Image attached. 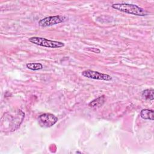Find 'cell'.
I'll return each mask as SVG.
<instances>
[{
  "label": "cell",
  "instance_id": "cell-1",
  "mask_svg": "<svg viewBox=\"0 0 154 154\" xmlns=\"http://www.w3.org/2000/svg\"><path fill=\"white\" fill-rule=\"evenodd\" d=\"M111 7L118 11L135 16H144L147 15V12L145 10L135 4L125 2L116 3L112 4Z\"/></svg>",
  "mask_w": 154,
  "mask_h": 154
},
{
  "label": "cell",
  "instance_id": "cell-2",
  "mask_svg": "<svg viewBox=\"0 0 154 154\" xmlns=\"http://www.w3.org/2000/svg\"><path fill=\"white\" fill-rule=\"evenodd\" d=\"M28 40L33 44L49 48H60L64 46V43L61 42L51 40L43 37H32Z\"/></svg>",
  "mask_w": 154,
  "mask_h": 154
},
{
  "label": "cell",
  "instance_id": "cell-3",
  "mask_svg": "<svg viewBox=\"0 0 154 154\" xmlns=\"http://www.w3.org/2000/svg\"><path fill=\"white\" fill-rule=\"evenodd\" d=\"M58 121V118L53 114L46 112L41 114L38 118L39 125L42 128H50Z\"/></svg>",
  "mask_w": 154,
  "mask_h": 154
},
{
  "label": "cell",
  "instance_id": "cell-4",
  "mask_svg": "<svg viewBox=\"0 0 154 154\" xmlns=\"http://www.w3.org/2000/svg\"><path fill=\"white\" fill-rule=\"evenodd\" d=\"M66 17L64 16L57 15L45 17L38 21V25L42 27L51 26L64 22Z\"/></svg>",
  "mask_w": 154,
  "mask_h": 154
},
{
  "label": "cell",
  "instance_id": "cell-5",
  "mask_svg": "<svg viewBox=\"0 0 154 154\" xmlns=\"http://www.w3.org/2000/svg\"><path fill=\"white\" fill-rule=\"evenodd\" d=\"M82 75L87 78L96 80H102L106 81H109L112 80V77L108 74L100 73L99 72L89 69L83 71L82 72Z\"/></svg>",
  "mask_w": 154,
  "mask_h": 154
},
{
  "label": "cell",
  "instance_id": "cell-6",
  "mask_svg": "<svg viewBox=\"0 0 154 154\" xmlns=\"http://www.w3.org/2000/svg\"><path fill=\"white\" fill-rule=\"evenodd\" d=\"M105 101V97L103 95L102 96H99V97L93 100L88 103V106L93 108H97L100 107L103 105Z\"/></svg>",
  "mask_w": 154,
  "mask_h": 154
},
{
  "label": "cell",
  "instance_id": "cell-7",
  "mask_svg": "<svg viewBox=\"0 0 154 154\" xmlns=\"http://www.w3.org/2000/svg\"><path fill=\"white\" fill-rule=\"evenodd\" d=\"M140 116L142 119H143L144 120H153V119H154L153 111L152 109H143L141 111Z\"/></svg>",
  "mask_w": 154,
  "mask_h": 154
},
{
  "label": "cell",
  "instance_id": "cell-8",
  "mask_svg": "<svg viewBox=\"0 0 154 154\" xmlns=\"http://www.w3.org/2000/svg\"><path fill=\"white\" fill-rule=\"evenodd\" d=\"M153 92L154 90L153 88H150V89H146L142 92V96L143 98L147 99V100H153L154 97H153Z\"/></svg>",
  "mask_w": 154,
  "mask_h": 154
},
{
  "label": "cell",
  "instance_id": "cell-9",
  "mask_svg": "<svg viewBox=\"0 0 154 154\" xmlns=\"http://www.w3.org/2000/svg\"><path fill=\"white\" fill-rule=\"evenodd\" d=\"M26 67L31 70L36 71L43 69V65L39 63H29L26 64Z\"/></svg>",
  "mask_w": 154,
  "mask_h": 154
},
{
  "label": "cell",
  "instance_id": "cell-10",
  "mask_svg": "<svg viewBox=\"0 0 154 154\" xmlns=\"http://www.w3.org/2000/svg\"><path fill=\"white\" fill-rule=\"evenodd\" d=\"M88 51L94 52V53H100V50L98 48H88Z\"/></svg>",
  "mask_w": 154,
  "mask_h": 154
},
{
  "label": "cell",
  "instance_id": "cell-11",
  "mask_svg": "<svg viewBox=\"0 0 154 154\" xmlns=\"http://www.w3.org/2000/svg\"><path fill=\"white\" fill-rule=\"evenodd\" d=\"M76 153H81V152H76Z\"/></svg>",
  "mask_w": 154,
  "mask_h": 154
}]
</instances>
